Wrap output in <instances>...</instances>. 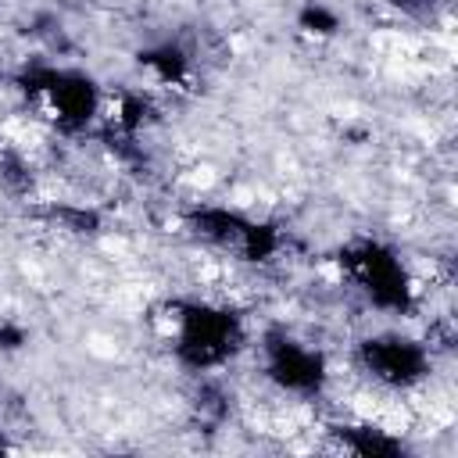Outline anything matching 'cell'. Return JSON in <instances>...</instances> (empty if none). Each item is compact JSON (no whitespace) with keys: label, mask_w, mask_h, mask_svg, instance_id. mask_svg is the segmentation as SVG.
Instances as JSON below:
<instances>
[{"label":"cell","mask_w":458,"mask_h":458,"mask_svg":"<svg viewBox=\"0 0 458 458\" xmlns=\"http://www.w3.org/2000/svg\"><path fill=\"white\" fill-rule=\"evenodd\" d=\"M268 376L279 386L311 390L322 379V361H318V354H311V351H304L297 344H276L272 358H268Z\"/></svg>","instance_id":"7a4b0ae2"},{"label":"cell","mask_w":458,"mask_h":458,"mask_svg":"<svg viewBox=\"0 0 458 458\" xmlns=\"http://www.w3.org/2000/svg\"><path fill=\"white\" fill-rule=\"evenodd\" d=\"M365 361L383 383H394V386H404V383L419 379L422 369H426L422 351L408 340H369Z\"/></svg>","instance_id":"6da1fadb"}]
</instances>
